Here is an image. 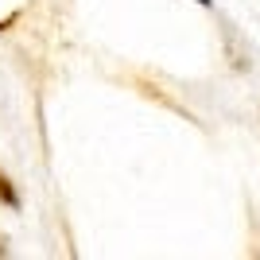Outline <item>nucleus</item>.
Here are the masks:
<instances>
[{
  "label": "nucleus",
  "instance_id": "1",
  "mask_svg": "<svg viewBox=\"0 0 260 260\" xmlns=\"http://www.w3.org/2000/svg\"><path fill=\"white\" fill-rule=\"evenodd\" d=\"M0 202H4L8 210H20V190L12 186V179L4 171H0Z\"/></svg>",
  "mask_w": 260,
  "mask_h": 260
},
{
  "label": "nucleus",
  "instance_id": "2",
  "mask_svg": "<svg viewBox=\"0 0 260 260\" xmlns=\"http://www.w3.org/2000/svg\"><path fill=\"white\" fill-rule=\"evenodd\" d=\"M194 4H202V8H210V4H214V0H194Z\"/></svg>",
  "mask_w": 260,
  "mask_h": 260
}]
</instances>
